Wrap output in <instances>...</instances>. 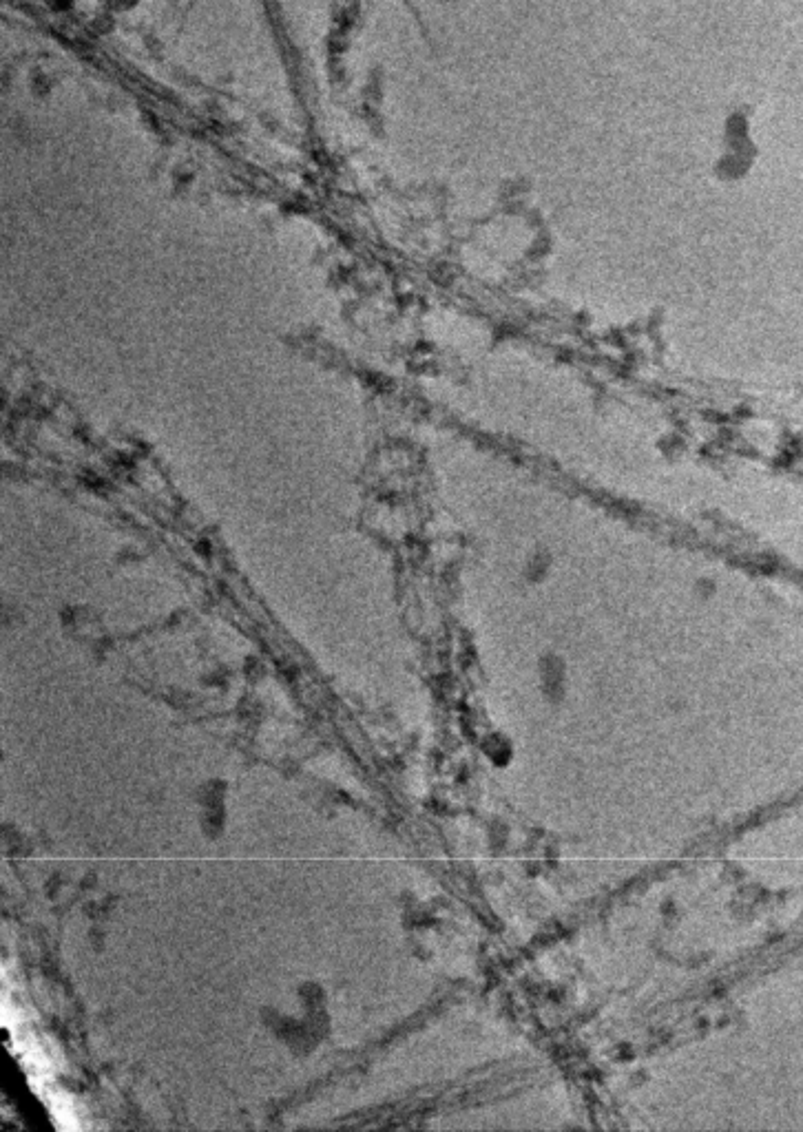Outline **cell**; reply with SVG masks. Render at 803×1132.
Returning <instances> with one entry per match:
<instances>
[{
    "label": "cell",
    "instance_id": "6da1fadb",
    "mask_svg": "<svg viewBox=\"0 0 803 1132\" xmlns=\"http://www.w3.org/2000/svg\"><path fill=\"white\" fill-rule=\"evenodd\" d=\"M104 5H109L111 9H118V12H124V9H131L138 0H102Z\"/></svg>",
    "mask_w": 803,
    "mask_h": 1132
}]
</instances>
